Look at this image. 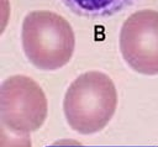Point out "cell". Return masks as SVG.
<instances>
[{
    "label": "cell",
    "mask_w": 158,
    "mask_h": 147,
    "mask_svg": "<svg viewBox=\"0 0 158 147\" xmlns=\"http://www.w3.org/2000/svg\"><path fill=\"white\" fill-rule=\"evenodd\" d=\"M117 107L112 79L98 70L78 75L68 86L63 111L68 125L78 133L91 135L107 126Z\"/></svg>",
    "instance_id": "cell-1"
},
{
    "label": "cell",
    "mask_w": 158,
    "mask_h": 147,
    "mask_svg": "<svg viewBox=\"0 0 158 147\" xmlns=\"http://www.w3.org/2000/svg\"><path fill=\"white\" fill-rule=\"evenodd\" d=\"M118 46L126 63L137 73L158 74V11L133 12L123 22Z\"/></svg>",
    "instance_id": "cell-4"
},
{
    "label": "cell",
    "mask_w": 158,
    "mask_h": 147,
    "mask_svg": "<svg viewBox=\"0 0 158 147\" xmlns=\"http://www.w3.org/2000/svg\"><path fill=\"white\" fill-rule=\"evenodd\" d=\"M48 101L32 78L17 74L6 78L0 88L1 126L15 135H30L46 121Z\"/></svg>",
    "instance_id": "cell-3"
},
{
    "label": "cell",
    "mask_w": 158,
    "mask_h": 147,
    "mask_svg": "<svg viewBox=\"0 0 158 147\" xmlns=\"http://www.w3.org/2000/svg\"><path fill=\"white\" fill-rule=\"evenodd\" d=\"M72 11L86 17L112 15L131 5L135 0H62Z\"/></svg>",
    "instance_id": "cell-5"
},
{
    "label": "cell",
    "mask_w": 158,
    "mask_h": 147,
    "mask_svg": "<svg viewBox=\"0 0 158 147\" xmlns=\"http://www.w3.org/2000/svg\"><path fill=\"white\" fill-rule=\"evenodd\" d=\"M21 43L26 58L36 68L57 70L70 61L75 35L63 16L48 10H36L23 19Z\"/></svg>",
    "instance_id": "cell-2"
},
{
    "label": "cell",
    "mask_w": 158,
    "mask_h": 147,
    "mask_svg": "<svg viewBox=\"0 0 158 147\" xmlns=\"http://www.w3.org/2000/svg\"><path fill=\"white\" fill-rule=\"evenodd\" d=\"M1 147H32L30 135H15L1 127Z\"/></svg>",
    "instance_id": "cell-6"
}]
</instances>
